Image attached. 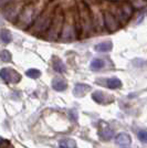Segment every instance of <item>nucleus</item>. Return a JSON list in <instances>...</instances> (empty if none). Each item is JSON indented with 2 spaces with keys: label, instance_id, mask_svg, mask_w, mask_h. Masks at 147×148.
<instances>
[{
  "label": "nucleus",
  "instance_id": "nucleus-9",
  "mask_svg": "<svg viewBox=\"0 0 147 148\" xmlns=\"http://www.w3.org/2000/svg\"><path fill=\"white\" fill-rule=\"evenodd\" d=\"M92 99L98 104H109L111 102H113V99H114L113 96H111L104 92H101V91H96L93 93Z\"/></svg>",
  "mask_w": 147,
  "mask_h": 148
},
{
  "label": "nucleus",
  "instance_id": "nucleus-24",
  "mask_svg": "<svg viewBox=\"0 0 147 148\" xmlns=\"http://www.w3.org/2000/svg\"><path fill=\"white\" fill-rule=\"evenodd\" d=\"M137 136H138V138H139V140H141V142L147 144V130H138V133H137Z\"/></svg>",
  "mask_w": 147,
  "mask_h": 148
},
{
  "label": "nucleus",
  "instance_id": "nucleus-6",
  "mask_svg": "<svg viewBox=\"0 0 147 148\" xmlns=\"http://www.w3.org/2000/svg\"><path fill=\"white\" fill-rule=\"evenodd\" d=\"M78 36L76 33V25H75V18L73 19H65L63 30L61 33L62 41H72Z\"/></svg>",
  "mask_w": 147,
  "mask_h": 148
},
{
  "label": "nucleus",
  "instance_id": "nucleus-25",
  "mask_svg": "<svg viewBox=\"0 0 147 148\" xmlns=\"http://www.w3.org/2000/svg\"><path fill=\"white\" fill-rule=\"evenodd\" d=\"M133 64L137 68H143V66H146L147 62L143 59H135V60H133Z\"/></svg>",
  "mask_w": 147,
  "mask_h": 148
},
{
  "label": "nucleus",
  "instance_id": "nucleus-10",
  "mask_svg": "<svg viewBox=\"0 0 147 148\" xmlns=\"http://www.w3.org/2000/svg\"><path fill=\"white\" fill-rule=\"evenodd\" d=\"M90 88H91V87H90V85L79 83V84H76V85L74 86L73 94L76 96V97H82V96H84L86 93L90 91Z\"/></svg>",
  "mask_w": 147,
  "mask_h": 148
},
{
  "label": "nucleus",
  "instance_id": "nucleus-18",
  "mask_svg": "<svg viewBox=\"0 0 147 148\" xmlns=\"http://www.w3.org/2000/svg\"><path fill=\"white\" fill-rule=\"evenodd\" d=\"M121 9H122L123 13H124V16L126 17V19H129L132 17V14H133V7L132 5H129V3H123L122 6H121Z\"/></svg>",
  "mask_w": 147,
  "mask_h": 148
},
{
  "label": "nucleus",
  "instance_id": "nucleus-7",
  "mask_svg": "<svg viewBox=\"0 0 147 148\" xmlns=\"http://www.w3.org/2000/svg\"><path fill=\"white\" fill-rule=\"evenodd\" d=\"M0 77L7 83H18L21 80V75L17 71L9 68L0 70Z\"/></svg>",
  "mask_w": 147,
  "mask_h": 148
},
{
  "label": "nucleus",
  "instance_id": "nucleus-12",
  "mask_svg": "<svg viewBox=\"0 0 147 148\" xmlns=\"http://www.w3.org/2000/svg\"><path fill=\"white\" fill-rule=\"evenodd\" d=\"M115 142L117 145H121V146H127L132 143V138L128 134L126 133H121L115 137Z\"/></svg>",
  "mask_w": 147,
  "mask_h": 148
},
{
  "label": "nucleus",
  "instance_id": "nucleus-16",
  "mask_svg": "<svg viewBox=\"0 0 147 148\" xmlns=\"http://www.w3.org/2000/svg\"><path fill=\"white\" fill-rule=\"evenodd\" d=\"M60 147L61 148H76V143L73 139H70V138H65V139H62L59 143Z\"/></svg>",
  "mask_w": 147,
  "mask_h": 148
},
{
  "label": "nucleus",
  "instance_id": "nucleus-27",
  "mask_svg": "<svg viewBox=\"0 0 147 148\" xmlns=\"http://www.w3.org/2000/svg\"><path fill=\"white\" fill-rule=\"evenodd\" d=\"M12 0H0V9H3L5 7L8 5V3H10Z\"/></svg>",
  "mask_w": 147,
  "mask_h": 148
},
{
  "label": "nucleus",
  "instance_id": "nucleus-2",
  "mask_svg": "<svg viewBox=\"0 0 147 148\" xmlns=\"http://www.w3.org/2000/svg\"><path fill=\"white\" fill-rule=\"evenodd\" d=\"M55 9L56 8H51L50 6L43 9L41 14L36 19L34 23L32 25V30L31 31L34 34H37V33H43V32L49 30L50 25H51L53 16H54Z\"/></svg>",
  "mask_w": 147,
  "mask_h": 148
},
{
  "label": "nucleus",
  "instance_id": "nucleus-17",
  "mask_svg": "<svg viewBox=\"0 0 147 148\" xmlns=\"http://www.w3.org/2000/svg\"><path fill=\"white\" fill-rule=\"evenodd\" d=\"M106 85H107V87L112 88V90H116V88L122 86V82L118 80L117 77H112V79H109V80H107Z\"/></svg>",
  "mask_w": 147,
  "mask_h": 148
},
{
  "label": "nucleus",
  "instance_id": "nucleus-14",
  "mask_svg": "<svg viewBox=\"0 0 147 148\" xmlns=\"http://www.w3.org/2000/svg\"><path fill=\"white\" fill-rule=\"evenodd\" d=\"M100 136H101V138L102 139H104V140H110L113 138V136H114V132L111 130L110 127H107V126H105L103 127L101 132H100Z\"/></svg>",
  "mask_w": 147,
  "mask_h": 148
},
{
  "label": "nucleus",
  "instance_id": "nucleus-19",
  "mask_svg": "<svg viewBox=\"0 0 147 148\" xmlns=\"http://www.w3.org/2000/svg\"><path fill=\"white\" fill-rule=\"evenodd\" d=\"M0 38H1V41L6 44L10 43L11 40H12V36H11V33H10V31L9 30L1 31V32H0Z\"/></svg>",
  "mask_w": 147,
  "mask_h": 148
},
{
  "label": "nucleus",
  "instance_id": "nucleus-15",
  "mask_svg": "<svg viewBox=\"0 0 147 148\" xmlns=\"http://www.w3.org/2000/svg\"><path fill=\"white\" fill-rule=\"evenodd\" d=\"M53 69H54V71L59 72V73L65 72V65H64L63 62H62L60 59H58V58H54V60H53Z\"/></svg>",
  "mask_w": 147,
  "mask_h": 148
},
{
  "label": "nucleus",
  "instance_id": "nucleus-26",
  "mask_svg": "<svg viewBox=\"0 0 147 148\" xmlns=\"http://www.w3.org/2000/svg\"><path fill=\"white\" fill-rule=\"evenodd\" d=\"M69 114H70V118H71L73 122H75V121L78 119V113H76V111H74V110H71Z\"/></svg>",
  "mask_w": 147,
  "mask_h": 148
},
{
  "label": "nucleus",
  "instance_id": "nucleus-21",
  "mask_svg": "<svg viewBox=\"0 0 147 148\" xmlns=\"http://www.w3.org/2000/svg\"><path fill=\"white\" fill-rule=\"evenodd\" d=\"M146 0H133V2H132V7L134 9H143V8L146 7Z\"/></svg>",
  "mask_w": 147,
  "mask_h": 148
},
{
  "label": "nucleus",
  "instance_id": "nucleus-4",
  "mask_svg": "<svg viewBox=\"0 0 147 148\" xmlns=\"http://www.w3.org/2000/svg\"><path fill=\"white\" fill-rule=\"evenodd\" d=\"M34 10H36V8L32 3L23 7L18 20L16 21L17 27L20 29H27L28 27H30L33 19H34Z\"/></svg>",
  "mask_w": 147,
  "mask_h": 148
},
{
  "label": "nucleus",
  "instance_id": "nucleus-20",
  "mask_svg": "<svg viewBox=\"0 0 147 148\" xmlns=\"http://www.w3.org/2000/svg\"><path fill=\"white\" fill-rule=\"evenodd\" d=\"M104 66V61L102 59H94L91 62V69L92 70H101Z\"/></svg>",
  "mask_w": 147,
  "mask_h": 148
},
{
  "label": "nucleus",
  "instance_id": "nucleus-29",
  "mask_svg": "<svg viewBox=\"0 0 147 148\" xmlns=\"http://www.w3.org/2000/svg\"><path fill=\"white\" fill-rule=\"evenodd\" d=\"M1 142H2V139H1V137H0V143H1Z\"/></svg>",
  "mask_w": 147,
  "mask_h": 148
},
{
  "label": "nucleus",
  "instance_id": "nucleus-28",
  "mask_svg": "<svg viewBox=\"0 0 147 148\" xmlns=\"http://www.w3.org/2000/svg\"><path fill=\"white\" fill-rule=\"evenodd\" d=\"M2 25V20H1V19H0V25Z\"/></svg>",
  "mask_w": 147,
  "mask_h": 148
},
{
  "label": "nucleus",
  "instance_id": "nucleus-11",
  "mask_svg": "<svg viewBox=\"0 0 147 148\" xmlns=\"http://www.w3.org/2000/svg\"><path fill=\"white\" fill-rule=\"evenodd\" d=\"M52 87L54 88L56 92H63L67 87V82L61 79V77H55L52 81Z\"/></svg>",
  "mask_w": 147,
  "mask_h": 148
},
{
  "label": "nucleus",
  "instance_id": "nucleus-5",
  "mask_svg": "<svg viewBox=\"0 0 147 148\" xmlns=\"http://www.w3.org/2000/svg\"><path fill=\"white\" fill-rule=\"evenodd\" d=\"M22 9L23 8L19 1H11L2 9V13L7 20H9L11 22H16L22 11Z\"/></svg>",
  "mask_w": 147,
  "mask_h": 148
},
{
  "label": "nucleus",
  "instance_id": "nucleus-8",
  "mask_svg": "<svg viewBox=\"0 0 147 148\" xmlns=\"http://www.w3.org/2000/svg\"><path fill=\"white\" fill-rule=\"evenodd\" d=\"M104 23L106 29L110 32H115L120 28L118 20L115 18V16L110 11H105L104 12Z\"/></svg>",
  "mask_w": 147,
  "mask_h": 148
},
{
  "label": "nucleus",
  "instance_id": "nucleus-22",
  "mask_svg": "<svg viewBox=\"0 0 147 148\" xmlns=\"http://www.w3.org/2000/svg\"><path fill=\"white\" fill-rule=\"evenodd\" d=\"M25 75L31 77V79H38L41 75V72L39 70H37V69H30V70H28L25 72Z\"/></svg>",
  "mask_w": 147,
  "mask_h": 148
},
{
  "label": "nucleus",
  "instance_id": "nucleus-1",
  "mask_svg": "<svg viewBox=\"0 0 147 148\" xmlns=\"http://www.w3.org/2000/svg\"><path fill=\"white\" fill-rule=\"evenodd\" d=\"M78 18L81 28V37H90L94 30V18L91 9L84 1H80L78 5Z\"/></svg>",
  "mask_w": 147,
  "mask_h": 148
},
{
  "label": "nucleus",
  "instance_id": "nucleus-23",
  "mask_svg": "<svg viewBox=\"0 0 147 148\" xmlns=\"http://www.w3.org/2000/svg\"><path fill=\"white\" fill-rule=\"evenodd\" d=\"M0 59H1V61L3 62H10L11 61V54H10V52L7 51V50L1 51L0 52Z\"/></svg>",
  "mask_w": 147,
  "mask_h": 148
},
{
  "label": "nucleus",
  "instance_id": "nucleus-3",
  "mask_svg": "<svg viewBox=\"0 0 147 148\" xmlns=\"http://www.w3.org/2000/svg\"><path fill=\"white\" fill-rule=\"evenodd\" d=\"M64 21H65V16H64L63 10L61 8H56L53 19H52V22H51L48 33H47V39L48 40L55 41V40L59 39V37L62 33V30H63Z\"/></svg>",
  "mask_w": 147,
  "mask_h": 148
},
{
  "label": "nucleus",
  "instance_id": "nucleus-13",
  "mask_svg": "<svg viewBox=\"0 0 147 148\" xmlns=\"http://www.w3.org/2000/svg\"><path fill=\"white\" fill-rule=\"evenodd\" d=\"M95 51L98 52H109L113 49V43L111 41H105V42H101L95 45Z\"/></svg>",
  "mask_w": 147,
  "mask_h": 148
}]
</instances>
